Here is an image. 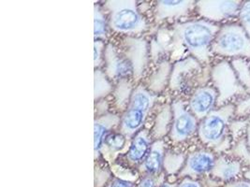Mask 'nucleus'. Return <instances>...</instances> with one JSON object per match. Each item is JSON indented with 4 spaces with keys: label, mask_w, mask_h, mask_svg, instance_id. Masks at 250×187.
Here are the masks:
<instances>
[{
    "label": "nucleus",
    "mask_w": 250,
    "mask_h": 187,
    "mask_svg": "<svg viewBox=\"0 0 250 187\" xmlns=\"http://www.w3.org/2000/svg\"><path fill=\"white\" fill-rule=\"evenodd\" d=\"M178 187H202L198 181L190 178H185Z\"/></svg>",
    "instance_id": "obj_36"
},
{
    "label": "nucleus",
    "mask_w": 250,
    "mask_h": 187,
    "mask_svg": "<svg viewBox=\"0 0 250 187\" xmlns=\"http://www.w3.org/2000/svg\"><path fill=\"white\" fill-rule=\"evenodd\" d=\"M109 187H133V184L122 179H114Z\"/></svg>",
    "instance_id": "obj_35"
},
{
    "label": "nucleus",
    "mask_w": 250,
    "mask_h": 187,
    "mask_svg": "<svg viewBox=\"0 0 250 187\" xmlns=\"http://www.w3.org/2000/svg\"><path fill=\"white\" fill-rule=\"evenodd\" d=\"M109 20L105 10L100 4L94 6V37L95 40H107L109 34Z\"/></svg>",
    "instance_id": "obj_23"
},
{
    "label": "nucleus",
    "mask_w": 250,
    "mask_h": 187,
    "mask_svg": "<svg viewBox=\"0 0 250 187\" xmlns=\"http://www.w3.org/2000/svg\"><path fill=\"white\" fill-rule=\"evenodd\" d=\"M211 82L217 92L216 108L235 104L249 92L242 86L229 61L222 59L211 67Z\"/></svg>",
    "instance_id": "obj_7"
},
{
    "label": "nucleus",
    "mask_w": 250,
    "mask_h": 187,
    "mask_svg": "<svg viewBox=\"0 0 250 187\" xmlns=\"http://www.w3.org/2000/svg\"><path fill=\"white\" fill-rule=\"evenodd\" d=\"M172 64L168 60H161L158 64L156 70H154L146 81V88L152 93H160L169 85L171 77Z\"/></svg>",
    "instance_id": "obj_20"
},
{
    "label": "nucleus",
    "mask_w": 250,
    "mask_h": 187,
    "mask_svg": "<svg viewBox=\"0 0 250 187\" xmlns=\"http://www.w3.org/2000/svg\"><path fill=\"white\" fill-rule=\"evenodd\" d=\"M244 178L247 180V181H249L250 183V168H247L245 171H244Z\"/></svg>",
    "instance_id": "obj_37"
},
{
    "label": "nucleus",
    "mask_w": 250,
    "mask_h": 187,
    "mask_svg": "<svg viewBox=\"0 0 250 187\" xmlns=\"http://www.w3.org/2000/svg\"><path fill=\"white\" fill-rule=\"evenodd\" d=\"M108 102L105 99H101L99 101H97L95 103V113H96V117L102 116L104 115L107 112L108 110Z\"/></svg>",
    "instance_id": "obj_32"
},
{
    "label": "nucleus",
    "mask_w": 250,
    "mask_h": 187,
    "mask_svg": "<svg viewBox=\"0 0 250 187\" xmlns=\"http://www.w3.org/2000/svg\"><path fill=\"white\" fill-rule=\"evenodd\" d=\"M211 81V67L204 66L197 59L187 57L172 65L169 86L172 91L190 92Z\"/></svg>",
    "instance_id": "obj_6"
},
{
    "label": "nucleus",
    "mask_w": 250,
    "mask_h": 187,
    "mask_svg": "<svg viewBox=\"0 0 250 187\" xmlns=\"http://www.w3.org/2000/svg\"><path fill=\"white\" fill-rule=\"evenodd\" d=\"M217 92L211 84L198 87L195 89L189 99L188 107L199 121L205 119L210 112L216 109Z\"/></svg>",
    "instance_id": "obj_14"
},
{
    "label": "nucleus",
    "mask_w": 250,
    "mask_h": 187,
    "mask_svg": "<svg viewBox=\"0 0 250 187\" xmlns=\"http://www.w3.org/2000/svg\"><path fill=\"white\" fill-rule=\"evenodd\" d=\"M104 72L114 82L132 77V68L124 55L112 43H107L104 50Z\"/></svg>",
    "instance_id": "obj_11"
},
{
    "label": "nucleus",
    "mask_w": 250,
    "mask_h": 187,
    "mask_svg": "<svg viewBox=\"0 0 250 187\" xmlns=\"http://www.w3.org/2000/svg\"><path fill=\"white\" fill-rule=\"evenodd\" d=\"M159 187H174L173 186H171V184H168V183H164L162 184L161 186H159Z\"/></svg>",
    "instance_id": "obj_39"
},
{
    "label": "nucleus",
    "mask_w": 250,
    "mask_h": 187,
    "mask_svg": "<svg viewBox=\"0 0 250 187\" xmlns=\"http://www.w3.org/2000/svg\"><path fill=\"white\" fill-rule=\"evenodd\" d=\"M121 48V53L132 68L134 81H140L144 77L150 61L149 43L143 37H125L122 39Z\"/></svg>",
    "instance_id": "obj_10"
},
{
    "label": "nucleus",
    "mask_w": 250,
    "mask_h": 187,
    "mask_svg": "<svg viewBox=\"0 0 250 187\" xmlns=\"http://www.w3.org/2000/svg\"><path fill=\"white\" fill-rule=\"evenodd\" d=\"M105 41L95 40L94 42V68L95 70H100L104 65V50Z\"/></svg>",
    "instance_id": "obj_30"
},
{
    "label": "nucleus",
    "mask_w": 250,
    "mask_h": 187,
    "mask_svg": "<svg viewBox=\"0 0 250 187\" xmlns=\"http://www.w3.org/2000/svg\"><path fill=\"white\" fill-rule=\"evenodd\" d=\"M216 156L210 149H199L189 152L179 175L195 178L210 174L216 163Z\"/></svg>",
    "instance_id": "obj_12"
},
{
    "label": "nucleus",
    "mask_w": 250,
    "mask_h": 187,
    "mask_svg": "<svg viewBox=\"0 0 250 187\" xmlns=\"http://www.w3.org/2000/svg\"><path fill=\"white\" fill-rule=\"evenodd\" d=\"M244 166L237 159L227 153L217 154L216 163L210 173L214 179L224 184L241 179L244 174Z\"/></svg>",
    "instance_id": "obj_15"
},
{
    "label": "nucleus",
    "mask_w": 250,
    "mask_h": 187,
    "mask_svg": "<svg viewBox=\"0 0 250 187\" xmlns=\"http://www.w3.org/2000/svg\"><path fill=\"white\" fill-rule=\"evenodd\" d=\"M121 116L114 113H106L95 117L94 120V157L97 161L102 156V149L106 138L119 127Z\"/></svg>",
    "instance_id": "obj_16"
},
{
    "label": "nucleus",
    "mask_w": 250,
    "mask_h": 187,
    "mask_svg": "<svg viewBox=\"0 0 250 187\" xmlns=\"http://www.w3.org/2000/svg\"><path fill=\"white\" fill-rule=\"evenodd\" d=\"M134 88L129 79H125L117 82L113 91L114 106L119 111L124 112L128 103L130 101V97Z\"/></svg>",
    "instance_id": "obj_22"
},
{
    "label": "nucleus",
    "mask_w": 250,
    "mask_h": 187,
    "mask_svg": "<svg viewBox=\"0 0 250 187\" xmlns=\"http://www.w3.org/2000/svg\"><path fill=\"white\" fill-rule=\"evenodd\" d=\"M110 29L126 37H136L149 28L146 18L134 0H109L104 4Z\"/></svg>",
    "instance_id": "obj_3"
},
{
    "label": "nucleus",
    "mask_w": 250,
    "mask_h": 187,
    "mask_svg": "<svg viewBox=\"0 0 250 187\" xmlns=\"http://www.w3.org/2000/svg\"><path fill=\"white\" fill-rule=\"evenodd\" d=\"M224 187H250V183L244 178L225 184Z\"/></svg>",
    "instance_id": "obj_34"
},
{
    "label": "nucleus",
    "mask_w": 250,
    "mask_h": 187,
    "mask_svg": "<svg viewBox=\"0 0 250 187\" xmlns=\"http://www.w3.org/2000/svg\"><path fill=\"white\" fill-rule=\"evenodd\" d=\"M171 105L172 122L170 139L173 143H182L191 139L198 131L200 121L194 116L183 99H175Z\"/></svg>",
    "instance_id": "obj_8"
},
{
    "label": "nucleus",
    "mask_w": 250,
    "mask_h": 187,
    "mask_svg": "<svg viewBox=\"0 0 250 187\" xmlns=\"http://www.w3.org/2000/svg\"><path fill=\"white\" fill-rule=\"evenodd\" d=\"M193 0H162L157 1L154 7V20L157 23L168 20H178L195 12Z\"/></svg>",
    "instance_id": "obj_13"
},
{
    "label": "nucleus",
    "mask_w": 250,
    "mask_h": 187,
    "mask_svg": "<svg viewBox=\"0 0 250 187\" xmlns=\"http://www.w3.org/2000/svg\"><path fill=\"white\" fill-rule=\"evenodd\" d=\"M250 116V94L235 103V117Z\"/></svg>",
    "instance_id": "obj_31"
},
{
    "label": "nucleus",
    "mask_w": 250,
    "mask_h": 187,
    "mask_svg": "<svg viewBox=\"0 0 250 187\" xmlns=\"http://www.w3.org/2000/svg\"><path fill=\"white\" fill-rule=\"evenodd\" d=\"M235 75L242 86L250 94V60L247 58L231 59L229 61Z\"/></svg>",
    "instance_id": "obj_25"
},
{
    "label": "nucleus",
    "mask_w": 250,
    "mask_h": 187,
    "mask_svg": "<svg viewBox=\"0 0 250 187\" xmlns=\"http://www.w3.org/2000/svg\"><path fill=\"white\" fill-rule=\"evenodd\" d=\"M114 86L111 80L107 77L104 70H95L94 72V99L99 101L113 93Z\"/></svg>",
    "instance_id": "obj_24"
},
{
    "label": "nucleus",
    "mask_w": 250,
    "mask_h": 187,
    "mask_svg": "<svg viewBox=\"0 0 250 187\" xmlns=\"http://www.w3.org/2000/svg\"><path fill=\"white\" fill-rule=\"evenodd\" d=\"M243 1L200 0L196 1L195 12L202 18L211 23H232L238 19Z\"/></svg>",
    "instance_id": "obj_9"
},
{
    "label": "nucleus",
    "mask_w": 250,
    "mask_h": 187,
    "mask_svg": "<svg viewBox=\"0 0 250 187\" xmlns=\"http://www.w3.org/2000/svg\"><path fill=\"white\" fill-rule=\"evenodd\" d=\"M156 175H146L138 184V187H157Z\"/></svg>",
    "instance_id": "obj_33"
},
{
    "label": "nucleus",
    "mask_w": 250,
    "mask_h": 187,
    "mask_svg": "<svg viewBox=\"0 0 250 187\" xmlns=\"http://www.w3.org/2000/svg\"><path fill=\"white\" fill-rule=\"evenodd\" d=\"M250 123V117H234L229 123V134L232 144L246 137L247 130Z\"/></svg>",
    "instance_id": "obj_27"
},
{
    "label": "nucleus",
    "mask_w": 250,
    "mask_h": 187,
    "mask_svg": "<svg viewBox=\"0 0 250 187\" xmlns=\"http://www.w3.org/2000/svg\"><path fill=\"white\" fill-rule=\"evenodd\" d=\"M234 117L235 104L216 108L200 121L197 131L199 140L215 153H227L232 146L229 128Z\"/></svg>",
    "instance_id": "obj_2"
},
{
    "label": "nucleus",
    "mask_w": 250,
    "mask_h": 187,
    "mask_svg": "<svg viewBox=\"0 0 250 187\" xmlns=\"http://www.w3.org/2000/svg\"><path fill=\"white\" fill-rule=\"evenodd\" d=\"M238 21L250 37V0L243 1L239 12Z\"/></svg>",
    "instance_id": "obj_29"
},
{
    "label": "nucleus",
    "mask_w": 250,
    "mask_h": 187,
    "mask_svg": "<svg viewBox=\"0 0 250 187\" xmlns=\"http://www.w3.org/2000/svg\"><path fill=\"white\" fill-rule=\"evenodd\" d=\"M153 143V136L147 129H142L131 139L130 146L124 157L130 166L140 167L146 160Z\"/></svg>",
    "instance_id": "obj_17"
},
{
    "label": "nucleus",
    "mask_w": 250,
    "mask_h": 187,
    "mask_svg": "<svg viewBox=\"0 0 250 187\" xmlns=\"http://www.w3.org/2000/svg\"><path fill=\"white\" fill-rule=\"evenodd\" d=\"M212 54L222 58L250 60V37L239 23L220 25L212 43Z\"/></svg>",
    "instance_id": "obj_5"
},
{
    "label": "nucleus",
    "mask_w": 250,
    "mask_h": 187,
    "mask_svg": "<svg viewBox=\"0 0 250 187\" xmlns=\"http://www.w3.org/2000/svg\"><path fill=\"white\" fill-rule=\"evenodd\" d=\"M246 140H247V142H248V144H249V146H250V125H249L248 130H247V134H246Z\"/></svg>",
    "instance_id": "obj_38"
},
{
    "label": "nucleus",
    "mask_w": 250,
    "mask_h": 187,
    "mask_svg": "<svg viewBox=\"0 0 250 187\" xmlns=\"http://www.w3.org/2000/svg\"><path fill=\"white\" fill-rule=\"evenodd\" d=\"M157 100L158 94L152 93L144 85H138L121 116L118 131L131 140L139 131L144 129L148 115Z\"/></svg>",
    "instance_id": "obj_4"
},
{
    "label": "nucleus",
    "mask_w": 250,
    "mask_h": 187,
    "mask_svg": "<svg viewBox=\"0 0 250 187\" xmlns=\"http://www.w3.org/2000/svg\"><path fill=\"white\" fill-rule=\"evenodd\" d=\"M227 154L237 159L247 168H250V148L246 137L234 142Z\"/></svg>",
    "instance_id": "obj_26"
},
{
    "label": "nucleus",
    "mask_w": 250,
    "mask_h": 187,
    "mask_svg": "<svg viewBox=\"0 0 250 187\" xmlns=\"http://www.w3.org/2000/svg\"><path fill=\"white\" fill-rule=\"evenodd\" d=\"M219 28L220 24L202 18L173 24L170 28L171 60L177 62L193 57L204 66H209L214 56L211 47Z\"/></svg>",
    "instance_id": "obj_1"
},
{
    "label": "nucleus",
    "mask_w": 250,
    "mask_h": 187,
    "mask_svg": "<svg viewBox=\"0 0 250 187\" xmlns=\"http://www.w3.org/2000/svg\"><path fill=\"white\" fill-rule=\"evenodd\" d=\"M166 152L165 140H154L146 160L139 167L140 170L146 175H158L163 168Z\"/></svg>",
    "instance_id": "obj_19"
},
{
    "label": "nucleus",
    "mask_w": 250,
    "mask_h": 187,
    "mask_svg": "<svg viewBox=\"0 0 250 187\" xmlns=\"http://www.w3.org/2000/svg\"><path fill=\"white\" fill-rule=\"evenodd\" d=\"M130 142L131 140L120 131H114L104 141L102 155L106 161L110 163L114 162L121 154L125 155L130 146Z\"/></svg>",
    "instance_id": "obj_18"
},
{
    "label": "nucleus",
    "mask_w": 250,
    "mask_h": 187,
    "mask_svg": "<svg viewBox=\"0 0 250 187\" xmlns=\"http://www.w3.org/2000/svg\"><path fill=\"white\" fill-rule=\"evenodd\" d=\"M172 122V111L171 104H165L159 110L155 119L154 127L152 129V136L156 140H163V138L170 133Z\"/></svg>",
    "instance_id": "obj_21"
},
{
    "label": "nucleus",
    "mask_w": 250,
    "mask_h": 187,
    "mask_svg": "<svg viewBox=\"0 0 250 187\" xmlns=\"http://www.w3.org/2000/svg\"><path fill=\"white\" fill-rule=\"evenodd\" d=\"M187 155L180 152H167L164 158L163 168L168 173H175L182 169Z\"/></svg>",
    "instance_id": "obj_28"
}]
</instances>
